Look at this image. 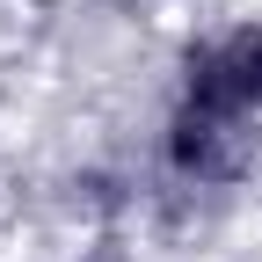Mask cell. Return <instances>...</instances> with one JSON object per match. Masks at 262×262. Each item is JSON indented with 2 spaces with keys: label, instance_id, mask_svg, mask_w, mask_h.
I'll return each mask as SVG.
<instances>
[{
  "label": "cell",
  "instance_id": "cell-1",
  "mask_svg": "<svg viewBox=\"0 0 262 262\" xmlns=\"http://www.w3.org/2000/svg\"><path fill=\"white\" fill-rule=\"evenodd\" d=\"M168 160L189 182H241L255 168V117L248 110H219V102H175L168 124Z\"/></svg>",
  "mask_w": 262,
  "mask_h": 262
},
{
  "label": "cell",
  "instance_id": "cell-2",
  "mask_svg": "<svg viewBox=\"0 0 262 262\" xmlns=\"http://www.w3.org/2000/svg\"><path fill=\"white\" fill-rule=\"evenodd\" d=\"M182 95L189 102H219V110H248L262 117V22H241L226 37H204L182 66Z\"/></svg>",
  "mask_w": 262,
  "mask_h": 262
}]
</instances>
